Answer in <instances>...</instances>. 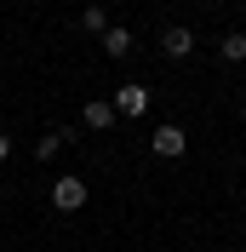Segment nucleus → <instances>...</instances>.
Masks as SVG:
<instances>
[{
    "label": "nucleus",
    "instance_id": "10",
    "mask_svg": "<svg viewBox=\"0 0 246 252\" xmlns=\"http://www.w3.org/2000/svg\"><path fill=\"white\" fill-rule=\"evenodd\" d=\"M6 155H12V138H6V132H0V160H6Z\"/></svg>",
    "mask_w": 246,
    "mask_h": 252
},
{
    "label": "nucleus",
    "instance_id": "7",
    "mask_svg": "<svg viewBox=\"0 0 246 252\" xmlns=\"http://www.w3.org/2000/svg\"><path fill=\"white\" fill-rule=\"evenodd\" d=\"M80 29H86V34H103L109 29V12H103V6H86V12H80Z\"/></svg>",
    "mask_w": 246,
    "mask_h": 252
},
{
    "label": "nucleus",
    "instance_id": "8",
    "mask_svg": "<svg viewBox=\"0 0 246 252\" xmlns=\"http://www.w3.org/2000/svg\"><path fill=\"white\" fill-rule=\"evenodd\" d=\"M58 149H63V138H58V132H46V138L34 143V160H52V155H58Z\"/></svg>",
    "mask_w": 246,
    "mask_h": 252
},
{
    "label": "nucleus",
    "instance_id": "4",
    "mask_svg": "<svg viewBox=\"0 0 246 252\" xmlns=\"http://www.w3.org/2000/svg\"><path fill=\"white\" fill-rule=\"evenodd\" d=\"M184 132H178V126H154V155H160V160H178V155H184Z\"/></svg>",
    "mask_w": 246,
    "mask_h": 252
},
{
    "label": "nucleus",
    "instance_id": "6",
    "mask_svg": "<svg viewBox=\"0 0 246 252\" xmlns=\"http://www.w3.org/2000/svg\"><path fill=\"white\" fill-rule=\"evenodd\" d=\"M97 40H103V52H109V58H126V52H132V29H121V23H109Z\"/></svg>",
    "mask_w": 246,
    "mask_h": 252
},
{
    "label": "nucleus",
    "instance_id": "3",
    "mask_svg": "<svg viewBox=\"0 0 246 252\" xmlns=\"http://www.w3.org/2000/svg\"><path fill=\"white\" fill-rule=\"evenodd\" d=\"M80 126H86V132H103V126H115V103H109V97H92V103L80 109Z\"/></svg>",
    "mask_w": 246,
    "mask_h": 252
},
{
    "label": "nucleus",
    "instance_id": "1",
    "mask_svg": "<svg viewBox=\"0 0 246 252\" xmlns=\"http://www.w3.org/2000/svg\"><path fill=\"white\" fill-rule=\"evenodd\" d=\"M52 206H58V212H80V206H86V184H80V178H58V184H52Z\"/></svg>",
    "mask_w": 246,
    "mask_h": 252
},
{
    "label": "nucleus",
    "instance_id": "9",
    "mask_svg": "<svg viewBox=\"0 0 246 252\" xmlns=\"http://www.w3.org/2000/svg\"><path fill=\"white\" fill-rule=\"evenodd\" d=\"M223 58H229V63L246 58V34H223Z\"/></svg>",
    "mask_w": 246,
    "mask_h": 252
},
{
    "label": "nucleus",
    "instance_id": "2",
    "mask_svg": "<svg viewBox=\"0 0 246 252\" xmlns=\"http://www.w3.org/2000/svg\"><path fill=\"white\" fill-rule=\"evenodd\" d=\"M160 52H166V58H189V52H195V34H189L184 23H172V29H160Z\"/></svg>",
    "mask_w": 246,
    "mask_h": 252
},
{
    "label": "nucleus",
    "instance_id": "5",
    "mask_svg": "<svg viewBox=\"0 0 246 252\" xmlns=\"http://www.w3.org/2000/svg\"><path fill=\"white\" fill-rule=\"evenodd\" d=\"M149 109V92H143V86H121V92H115V115H143Z\"/></svg>",
    "mask_w": 246,
    "mask_h": 252
}]
</instances>
